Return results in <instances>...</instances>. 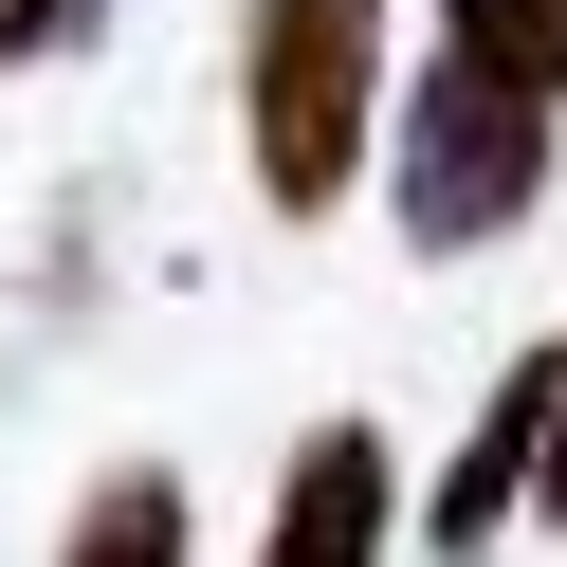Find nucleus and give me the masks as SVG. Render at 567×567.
<instances>
[{
    "label": "nucleus",
    "mask_w": 567,
    "mask_h": 567,
    "mask_svg": "<svg viewBox=\"0 0 567 567\" xmlns=\"http://www.w3.org/2000/svg\"><path fill=\"white\" fill-rule=\"evenodd\" d=\"M367 147H384V202H403L421 257H494V238L549 202L567 111H530V92H494V74H457V55H421V74H403V128H367Z\"/></svg>",
    "instance_id": "f03ea898"
},
{
    "label": "nucleus",
    "mask_w": 567,
    "mask_h": 567,
    "mask_svg": "<svg viewBox=\"0 0 567 567\" xmlns=\"http://www.w3.org/2000/svg\"><path fill=\"white\" fill-rule=\"evenodd\" d=\"M74 38H111V0H0V74H38V55H74Z\"/></svg>",
    "instance_id": "6e6552de"
},
{
    "label": "nucleus",
    "mask_w": 567,
    "mask_h": 567,
    "mask_svg": "<svg viewBox=\"0 0 567 567\" xmlns=\"http://www.w3.org/2000/svg\"><path fill=\"white\" fill-rule=\"evenodd\" d=\"M55 567H184V476H165V457H111V476L74 494V549Z\"/></svg>",
    "instance_id": "423d86ee"
},
{
    "label": "nucleus",
    "mask_w": 567,
    "mask_h": 567,
    "mask_svg": "<svg viewBox=\"0 0 567 567\" xmlns=\"http://www.w3.org/2000/svg\"><path fill=\"white\" fill-rule=\"evenodd\" d=\"M513 494H530V384H494L476 440H457L440 494H421V549H494V530H513Z\"/></svg>",
    "instance_id": "20e7f679"
},
{
    "label": "nucleus",
    "mask_w": 567,
    "mask_h": 567,
    "mask_svg": "<svg viewBox=\"0 0 567 567\" xmlns=\"http://www.w3.org/2000/svg\"><path fill=\"white\" fill-rule=\"evenodd\" d=\"M384 549H403V476H384V440H367V421H311L293 476H275L257 567H384Z\"/></svg>",
    "instance_id": "7ed1b4c3"
},
{
    "label": "nucleus",
    "mask_w": 567,
    "mask_h": 567,
    "mask_svg": "<svg viewBox=\"0 0 567 567\" xmlns=\"http://www.w3.org/2000/svg\"><path fill=\"white\" fill-rule=\"evenodd\" d=\"M384 128V0H238V147L275 220H330Z\"/></svg>",
    "instance_id": "f257e3e1"
},
{
    "label": "nucleus",
    "mask_w": 567,
    "mask_h": 567,
    "mask_svg": "<svg viewBox=\"0 0 567 567\" xmlns=\"http://www.w3.org/2000/svg\"><path fill=\"white\" fill-rule=\"evenodd\" d=\"M440 55L530 92V111H567V0H440Z\"/></svg>",
    "instance_id": "39448f33"
},
{
    "label": "nucleus",
    "mask_w": 567,
    "mask_h": 567,
    "mask_svg": "<svg viewBox=\"0 0 567 567\" xmlns=\"http://www.w3.org/2000/svg\"><path fill=\"white\" fill-rule=\"evenodd\" d=\"M513 384H530V494H513V513H549V530H567V330H549V348H513Z\"/></svg>",
    "instance_id": "0eeeda50"
}]
</instances>
